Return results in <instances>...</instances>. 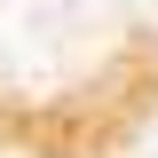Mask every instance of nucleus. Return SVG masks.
Here are the masks:
<instances>
[{
  "label": "nucleus",
  "instance_id": "nucleus-1",
  "mask_svg": "<svg viewBox=\"0 0 158 158\" xmlns=\"http://www.w3.org/2000/svg\"><path fill=\"white\" fill-rule=\"evenodd\" d=\"M16 40L71 63L95 142L158 103V0H0V103H16Z\"/></svg>",
  "mask_w": 158,
  "mask_h": 158
}]
</instances>
